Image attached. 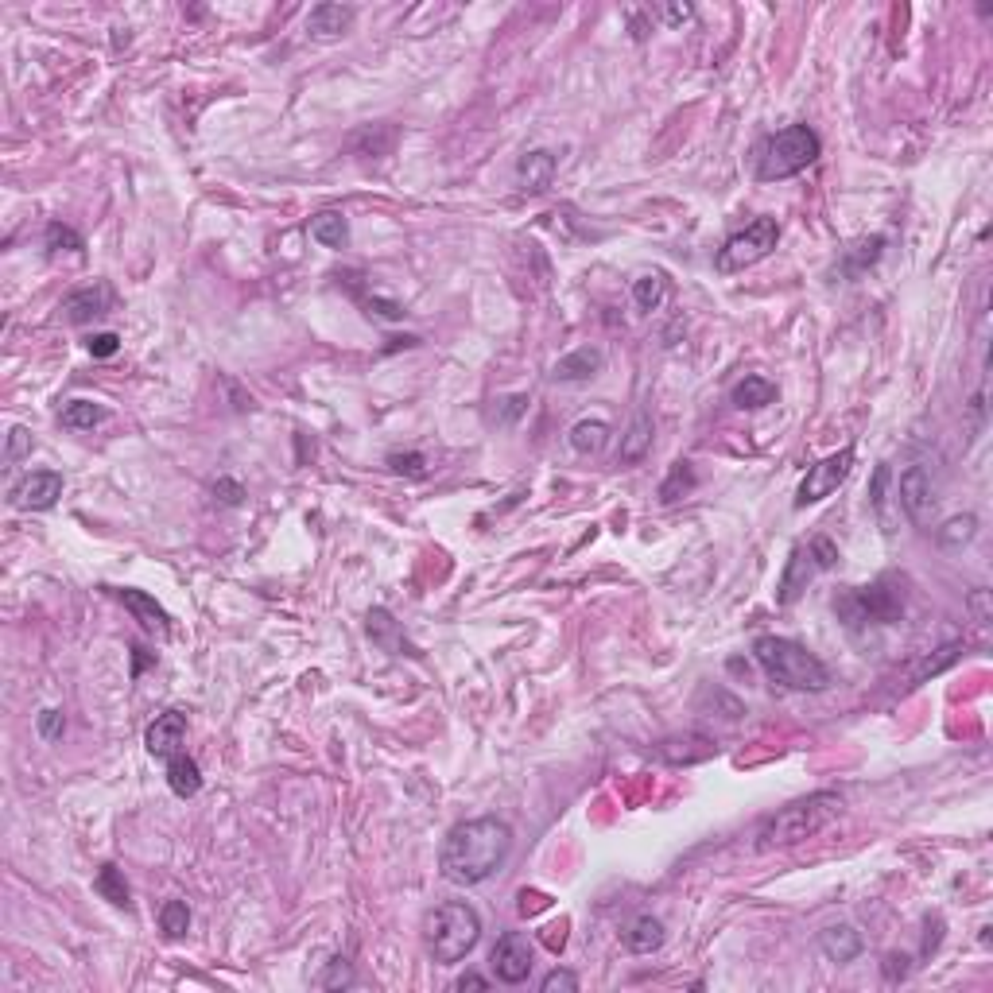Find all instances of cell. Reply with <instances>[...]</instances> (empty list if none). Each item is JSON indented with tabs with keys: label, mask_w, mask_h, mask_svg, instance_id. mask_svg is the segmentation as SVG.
Listing matches in <instances>:
<instances>
[{
	"label": "cell",
	"mask_w": 993,
	"mask_h": 993,
	"mask_svg": "<svg viewBox=\"0 0 993 993\" xmlns=\"http://www.w3.org/2000/svg\"><path fill=\"white\" fill-rule=\"evenodd\" d=\"M664 299H668V276L664 272H644L641 280H633V303H637V311L652 315V311L664 307Z\"/></svg>",
	"instance_id": "obj_27"
},
{
	"label": "cell",
	"mask_w": 993,
	"mask_h": 993,
	"mask_svg": "<svg viewBox=\"0 0 993 993\" xmlns=\"http://www.w3.org/2000/svg\"><path fill=\"white\" fill-rule=\"evenodd\" d=\"M481 939V916L466 904V900H447L439 908L427 912L423 920V947L427 955L443 966L462 962Z\"/></svg>",
	"instance_id": "obj_4"
},
{
	"label": "cell",
	"mask_w": 993,
	"mask_h": 993,
	"mask_svg": "<svg viewBox=\"0 0 993 993\" xmlns=\"http://www.w3.org/2000/svg\"><path fill=\"white\" fill-rule=\"evenodd\" d=\"M567 439H571V447L578 454H602L609 443V423L606 419H578L575 427L567 431Z\"/></svg>",
	"instance_id": "obj_26"
},
{
	"label": "cell",
	"mask_w": 993,
	"mask_h": 993,
	"mask_svg": "<svg viewBox=\"0 0 993 993\" xmlns=\"http://www.w3.org/2000/svg\"><path fill=\"white\" fill-rule=\"evenodd\" d=\"M101 419H105L101 404H94V400H70L63 408V416H59V423H63L66 431H94Z\"/></svg>",
	"instance_id": "obj_31"
},
{
	"label": "cell",
	"mask_w": 993,
	"mask_h": 993,
	"mask_svg": "<svg viewBox=\"0 0 993 993\" xmlns=\"http://www.w3.org/2000/svg\"><path fill=\"white\" fill-rule=\"evenodd\" d=\"M117 350H121V338H117L113 330H101V334L90 338V353H94V357H113Z\"/></svg>",
	"instance_id": "obj_44"
},
{
	"label": "cell",
	"mask_w": 993,
	"mask_h": 993,
	"mask_svg": "<svg viewBox=\"0 0 993 993\" xmlns=\"http://www.w3.org/2000/svg\"><path fill=\"white\" fill-rule=\"evenodd\" d=\"M656 16H660L668 28H679V24L695 20V4H660V8H656Z\"/></svg>",
	"instance_id": "obj_41"
},
{
	"label": "cell",
	"mask_w": 993,
	"mask_h": 993,
	"mask_svg": "<svg viewBox=\"0 0 993 993\" xmlns=\"http://www.w3.org/2000/svg\"><path fill=\"white\" fill-rule=\"evenodd\" d=\"M823 140L811 125H788V129L772 132L757 144V179L761 183H776V179H792L807 171L811 163L819 160Z\"/></svg>",
	"instance_id": "obj_6"
},
{
	"label": "cell",
	"mask_w": 993,
	"mask_h": 993,
	"mask_svg": "<svg viewBox=\"0 0 993 993\" xmlns=\"http://www.w3.org/2000/svg\"><path fill=\"white\" fill-rule=\"evenodd\" d=\"M109 303H113V291L105 288V284H90V288H78L66 295L63 315H66V322H74V326H86V322L101 319V315L109 311Z\"/></svg>",
	"instance_id": "obj_16"
},
{
	"label": "cell",
	"mask_w": 993,
	"mask_h": 993,
	"mask_svg": "<svg viewBox=\"0 0 993 993\" xmlns=\"http://www.w3.org/2000/svg\"><path fill=\"white\" fill-rule=\"evenodd\" d=\"M388 466H392V474H404V478H423V474H427V458H423L419 450L388 454Z\"/></svg>",
	"instance_id": "obj_37"
},
{
	"label": "cell",
	"mask_w": 993,
	"mask_h": 993,
	"mask_svg": "<svg viewBox=\"0 0 993 993\" xmlns=\"http://www.w3.org/2000/svg\"><path fill=\"white\" fill-rule=\"evenodd\" d=\"M842 815V796L838 792H811L803 800L780 807L776 815H769L757 831V850H788L800 846L807 838H815L819 831H827L834 819Z\"/></svg>",
	"instance_id": "obj_2"
},
{
	"label": "cell",
	"mask_w": 993,
	"mask_h": 993,
	"mask_svg": "<svg viewBox=\"0 0 993 993\" xmlns=\"http://www.w3.org/2000/svg\"><path fill=\"white\" fill-rule=\"evenodd\" d=\"M897 501L904 516L916 524V528H928L931 516H935V505H939V497H935V478H931L928 466H908L897 481Z\"/></svg>",
	"instance_id": "obj_10"
},
{
	"label": "cell",
	"mask_w": 993,
	"mask_h": 993,
	"mask_svg": "<svg viewBox=\"0 0 993 993\" xmlns=\"http://www.w3.org/2000/svg\"><path fill=\"white\" fill-rule=\"evenodd\" d=\"M513 854V827L497 815L466 819L450 827L439 850V873L450 885H481Z\"/></svg>",
	"instance_id": "obj_1"
},
{
	"label": "cell",
	"mask_w": 993,
	"mask_h": 993,
	"mask_svg": "<svg viewBox=\"0 0 993 993\" xmlns=\"http://www.w3.org/2000/svg\"><path fill=\"white\" fill-rule=\"evenodd\" d=\"M47 249L51 253H82L86 249V241H82V233H74L70 225H63V222H51L47 225Z\"/></svg>",
	"instance_id": "obj_34"
},
{
	"label": "cell",
	"mask_w": 993,
	"mask_h": 993,
	"mask_svg": "<svg viewBox=\"0 0 993 993\" xmlns=\"http://www.w3.org/2000/svg\"><path fill=\"white\" fill-rule=\"evenodd\" d=\"M970 609H974V621L986 625V621H990V594H986V590H974V594H970Z\"/></svg>",
	"instance_id": "obj_47"
},
{
	"label": "cell",
	"mask_w": 993,
	"mask_h": 993,
	"mask_svg": "<svg viewBox=\"0 0 993 993\" xmlns=\"http://www.w3.org/2000/svg\"><path fill=\"white\" fill-rule=\"evenodd\" d=\"M834 613L850 633L869 625H893L904 617V582L897 575H881L869 586H850L834 598Z\"/></svg>",
	"instance_id": "obj_5"
},
{
	"label": "cell",
	"mask_w": 993,
	"mask_h": 993,
	"mask_svg": "<svg viewBox=\"0 0 993 993\" xmlns=\"http://www.w3.org/2000/svg\"><path fill=\"white\" fill-rule=\"evenodd\" d=\"M889 478H893V470L881 462V466L873 470V481H869V501H873V509H877V513L885 509V485H889Z\"/></svg>",
	"instance_id": "obj_42"
},
{
	"label": "cell",
	"mask_w": 993,
	"mask_h": 993,
	"mask_svg": "<svg viewBox=\"0 0 993 993\" xmlns=\"http://www.w3.org/2000/svg\"><path fill=\"white\" fill-rule=\"evenodd\" d=\"M819 951H823L827 962L846 966V962H854L865 951V939L854 924H831L827 931H819Z\"/></svg>",
	"instance_id": "obj_17"
},
{
	"label": "cell",
	"mask_w": 993,
	"mask_h": 993,
	"mask_svg": "<svg viewBox=\"0 0 993 993\" xmlns=\"http://www.w3.org/2000/svg\"><path fill=\"white\" fill-rule=\"evenodd\" d=\"M648 450H652V416L637 412L633 423H629V431H625V439H621V466L641 462Z\"/></svg>",
	"instance_id": "obj_25"
},
{
	"label": "cell",
	"mask_w": 993,
	"mask_h": 993,
	"mask_svg": "<svg viewBox=\"0 0 993 993\" xmlns=\"http://www.w3.org/2000/svg\"><path fill=\"white\" fill-rule=\"evenodd\" d=\"M730 400H734V408H745V412H757V408H769L772 400H776V385L765 381V377H741L730 392Z\"/></svg>",
	"instance_id": "obj_24"
},
{
	"label": "cell",
	"mask_w": 993,
	"mask_h": 993,
	"mask_svg": "<svg viewBox=\"0 0 993 993\" xmlns=\"http://www.w3.org/2000/svg\"><path fill=\"white\" fill-rule=\"evenodd\" d=\"M850 470H854V447L834 450V454H827L823 462L807 466V474H803L800 489H796V509L819 505L823 497H831L834 489H838L842 481L850 478Z\"/></svg>",
	"instance_id": "obj_9"
},
{
	"label": "cell",
	"mask_w": 993,
	"mask_h": 993,
	"mask_svg": "<svg viewBox=\"0 0 993 993\" xmlns=\"http://www.w3.org/2000/svg\"><path fill=\"white\" fill-rule=\"evenodd\" d=\"M160 931L167 939H183L191 931V908L187 900H167L160 908Z\"/></svg>",
	"instance_id": "obj_33"
},
{
	"label": "cell",
	"mask_w": 993,
	"mask_h": 993,
	"mask_svg": "<svg viewBox=\"0 0 993 993\" xmlns=\"http://www.w3.org/2000/svg\"><path fill=\"white\" fill-rule=\"evenodd\" d=\"M881 974H885V982H893V986H897V982H904V978L912 974V959L893 951V955H885V962H881Z\"/></svg>",
	"instance_id": "obj_39"
},
{
	"label": "cell",
	"mask_w": 993,
	"mask_h": 993,
	"mask_svg": "<svg viewBox=\"0 0 993 993\" xmlns=\"http://www.w3.org/2000/svg\"><path fill=\"white\" fill-rule=\"evenodd\" d=\"M881 249H885V237H865V241H858V245H850V249H846V257H842V272H846V276H862L865 268H873V264H877Z\"/></svg>",
	"instance_id": "obj_30"
},
{
	"label": "cell",
	"mask_w": 993,
	"mask_h": 993,
	"mask_svg": "<svg viewBox=\"0 0 993 993\" xmlns=\"http://www.w3.org/2000/svg\"><path fill=\"white\" fill-rule=\"evenodd\" d=\"M695 485H699V478H695V466H691V462H675L672 474H668L664 485H660V501H664V505H675V501H679V497H687Z\"/></svg>",
	"instance_id": "obj_32"
},
{
	"label": "cell",
	"mask_w": 993,
	"mask_h": 993,
	"mask_svg": "<svg viewBox=\"0 0 993 993\" xmlns=\"http://www.w3.org/2000/svg\"><path fill=\"white\" fill-rule=\"evenodd\" d=\"M311 237L319 241L322 249H346L350 245V222L338 210H322L311 218Z\"/></svg>",
	"instance_id": "obj_23"
},
{
	"label": "cell",
	"mask_w": 993,
	"mask_h": 993,
	"mask_svg": "<svg viewBox=\"0 0 993 993\" xmlns=\"http://www.w3.org/2000/svg\"><path fill=\"white\" fill-rule=\"evenodd\" d=\"M167 784H171V792H175L179 800L198 796V788H202V769H198L194 757H187V749L175 753V757H167Z\"/></svg>",
	"instance_id": "obj_21"
},
{
	"label": "cell",
	"mask_w": 993,
	"mask_h": 993,
	"mask_svg": "<svg viewBox=\"0 0 993 993\" xmlns=\"http://www.w3.org/2000/svg\"><path fill=\"white\" fill-rule=\"evenodd\" d=\"M959 652H962V644H947V648H939V656H928L916 672H912V683H924L928 675H939V672H947L955 660H959Z\"/></svg>",
	"instance_id": "obj_35"
},
{
	"label": "cell",
	"mask_w": 993,
	"mask_h": 993,
	"mask_svg": "<svg viewBox=\"0 0 993 993\" xmlns=\"http://www.w3.org/2000/svg\"><path fill=\"white\" fill-rule=\"evenodd\" d=\"M59 497H63V474L59 470H32L28 478H20L12 485V505L16 509L47 513V509H55Z\"/></svg>",
	"instance_id": "obj_12"
},
{
	"label": "cell",
	"mask_w": 993,
	"mask_h": 993,
	"mask_svg": "<svg viewBox=\"0 0 993 993\" xmlns=\"http://www.w3.org/2000/svg\"><path fill=\"white\" fill-rule=\"evenodd\" d=\"M365 633H369V641L377 644V648H385V652H392V656H419V648L404 637V629L396 625V617H392L385 606L369 609V617H365Z\"/></svg>",
	"instance_id": "obj_15"
},
{
	"label": "cell",
	"mask_w": 993,
	"mask_h": 993,
	"mask_svg": "<svg viewBox=\"0 0 993 993\" xmlns=\"http://www.w3.org/2000/svg\"><path fill=\"white\" fill-rule=\"evenodd\" d=\"M776 241H780V225L776 218H757V222H749L745 229H737L734 237H726V245L718 249V257H714V268L722 272V276H730V272H745V268H753L757 260H765L776 249Z\"/></svg>",
	"instance_id": "obj_8"
},
{
	"label": "cell",
	"mask_w": 993,
	"mask_h": 993,
	"mask_svg": "<svg viewBox=\"0 0 993 993\" xmlns=\"http://www.w3.org/2000/svg\"><path fill=\"white\" fill-rule=\"evenodd\" d=\"M353 982H357V978H353V966L342 959V955L326 962V970L319 974V986H322V990H346V986H353Z\"/></svg>",
	"instance_id": "obj_36"
},
{
	"label": "cell",
	"mask_w": 993,
	"mask_h": 993,
	"mask_svg": "<svg viewBox=\"0 0 993 993\" xmlns=\"http://www.w3.org/2000/svg\"><path fill=\"white\" fill-rule=\"evenodd\" d=\"M183 741H187V718L179 714V710H167L160 714L152 726H148V734H144V745H148V753L152 757H175V753H183Z\"/></svg>",
	"instance_id": "obj_13"
},
{
	"label": "cell",
	"mask_w": 993,
	"mask_h": 993,
	"mask_svg": "<svg viewBox=\"0 0 993 993\" xmlns=\"http://www.w3.org/2000/svg\"><path fill=\"white\" fill-rule=\"evenodd\" d=\"M454 990H462V993H466V990H489V982H485L481 974H474V970H466V974H462V978L454 982Z\"/></svg>",
	"instance_id": "obj_48"
},
{
	"label": "cell",
	"mask_w": 993,
	"mask_h": 993,
	"mask_svg": "<svg viewBox=\"0 0 993 993\" xmlns=\"http://www.w3.org/2000/svg\"><path fill=\"white\" fill-rule=\"evenodd\" d=\"M602 365H606V353L598 350V346H578V350H571L567 357H559L551 365V381H559V385H582V381L598 377Z\"/></svg>",
	"instance_id": "obj_14"
},
{
	"label": "cell",
	"mask_w": 993,
	"mask_h": 993,
	"mask_svg": "<svg viewBox=\"0 0 993 993\" xmlns=\"http://www.w3.org/2000/svg\"><path fill=\"white\" fill-rule=\"evenodd\" d=\"M928 935H924V955H935L939 943H943V916H928Z\"/></svg>",
	"instance_id": "obj_46"
},
{
	"label": "cell",
	"mask_w": 993,
	"mask_h": 993,
	"mask_svg": "<svg viewBox=\"0 0 993 993\" xmlns=\"http://www.w3.org/2000/svg\"><path fill=\"white\" fill-rule=\"evenodd\" d=\"M214 497H222V505H241V497H245V489L237 485L233 478H222L214 485Z\"/></svg>",
	"instance_id": "obj_45"
},
{
	"label": "cell",
	"mask_w": 993,
	"mask_h": 993,
	"mask_svg": "<svg viewBox=\"0 0 993 993\" xmlns=\"http://www.w3.org/2000/svg\"><path fill=\"white\" fill-rule=\"evenodd\" d=\"M113 594H117V602L129 609L132 617H136L148 633H167V629H171L167 609H163L152 594H144V590H113Z\"/></svg>",
	"instance_id": "obj_19"
},
{
	"label": "cell",
	"mask_w": 993,
	"mask_h": 993,
	"mask_svg": "<svg viewBox=\"0 0 993 993\" xmlns=\"http://www.w3.org/2000/svg\"><path fill=\"white\" fill-rule=\"evenodd\" d=\"M24 454H32V431L28 427H12L8 431V447H4V462H20Z\"/></svg>",
	"instance_id": "obj_38"
},
{
	"label": "cell",
	"mask_w": 993,
	"mask_h": 993,
	"mask_svg": "<svg viewBox=\"0 0 993 993\" xmlns=\"http://www.w3.org/2000/svg\"><path fill=\"white\" fill-rule=\"evenodd\" d=\"M489 962H493L497 982L520 986V982H528V974H532V943H528L520 931H505V935L493 943Z\"/></svg>",
	"instance_id": "obj_11"
},
{
	"label": "cell",
	"mask_w": 993,
	"mask_h": 993,
	"mask_svg": "<svg viewBox=\"0 0 993 993\" xmlns=\"http://www.w3.org/2000/svg\"><path fill=\"white\" fill-rule=\"evenodd\" d=\"M540 990L544 993H575L578 990V974H571V970H551L544 982H540Z\"/></svg>",
	"instance_id": "obj_40"
},
{
	"label": "cell",
	"mask_w": 993,
	"mask_h": 993,
	"mask_svg": "<svg viewBox=\"0 0 993 993\" xmlns=\"http://www.w3.org/2000/svg\"><path fill=\"white\" fill-rule=\"evenodd\" d=\"M555 167L559 160L547 152V148H536V152H524L520 163H516V183L524 187V191L540 194L551 187V179H555Z\"/></svg>",
	"instance_id": "obj_20"
},
{
	"label": "cell",
	"mask_w": 993,
	"mask_h": 993,
	"mask_svg": "<svg viewBox=\"0 0 993 993\" xmlns=\"http://www.w3.org/2000/svg\"><path fill=\"white\" fill-rule=\"evenodd\" d=\"M974 536H978V516L974 513L947 516L943 528H935V540H939V547H947V551H959V547H966Z\"/></svg>",
	"instance_id": "obj_28"
},
{
	"label": "cell",
	"mask_w": 993,
	"mask_h": 993,
	"mask_svg": "<svg viewBox=\"0 0 993 993\" xmlns=\"http://www.w3.org/2000/svg\"><path fill=\"white\" fill-rule=\"evenodd\" d=\"M63 730H66L63 710H39V734L47 737V741H55V737H63Z\"/></svg>",
	"instance_id": "obj_43"
},
{
	"label": "cell",
	"mask_w": 993,
	"mask_h": 993,
	"mask_svg": "<svg viewBox=\"0 0 993 993\" xmlns=\"http://www.w3.org/2000/svg\"><path fill=\"white\" fill-rule=\"evenodd\" d=\"M353 20H357V8L326 0V4H315V8H311V16H307V32L315 35V39H338V35L350 32Z\"/></svg>",
	"instance_id": "obj_18"
},
{
	"label": "cell",
	"mask_w": 993,
	"mask_h": 993,
	"mask_svg": "<svg viewBox=\"0 0 993 993\" xmlns=\"http://www.w3.org/2000/svg\"><path fill=\"white\" fill-rule=\"evenodd\" d=\"M621 935H625V947H629L633 955H652V951H660L664 939H668V931H664V924H660L656 916H637Z\"/></svg>",
	"instance_id": "obj_22"
},
{
	"label": "cell",
	"mask_w": 993,
	"mask_h": 993,
	"mask_svg": "<svg viewBox=\"0 0 993 993\" xmlns=\"http://www.w3.org/2000/svg\"><path fill=\"white\" fill-rule=\"evenodd\" d=\"M94 889L105 900H109L113 908H129V904H132V900H129V881H125V873H121L117 865H101V869H97Z\"/></svg>",
	"instance_id": "obj_29"
},
{
	"label": "cell",
	"mask_w": 993,
	"mask_h": 993,
	"mask_svg": "<svg viewBox=\"0 0 993 993\" xmlns=\"http://www.w3.org/2000/svg\"><path fill=\"white\" fill-rule=\"evenodd\" d=\"M753 656H757V664L765 668L772 683H780V687H788V691H827L831 687V672H827V664L811 652V648H803L800 641H792V637H757L753 641Z\"/></svg>",
	"instance_id": "obj_3"
},
{
	"label": "cell",
	"mask_w": 993,
	"mask_h": 993,
	"mask_svg": "<svg viewBox=\"0 0 993 993\" xmlns=\"http://www.w3.org/2000/svg\"><path fill=\"white\" fill-rule=\"evenodd\" d=\"M831 567H838V547L827 536H811L807 544H796L792 555H788V563H784L780 586H776V602L780 606H792L803 590L823 571H831Z\"/></svg>",
	"instance_id": "obj_7"
}]
</instances>
